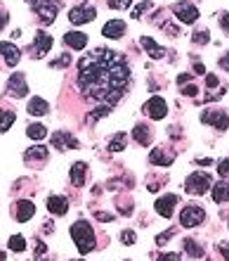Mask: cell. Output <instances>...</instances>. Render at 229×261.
<instances>
[{"label":"cell","mask_w":229,"mask_h":261,"mask_svg":"<svg viewBox=\"0 0 229 261\" xmlns=\"http://www.w3.org/2000/svg\"><path fill=\"white\" fill-rule=\"evenodd\" d=\"M0 261H7V256H5V252L0 249Z\"/></svg>","instance_id":"obj_51"},{"label":"cell","mask_w":229,"mask_h":261,"mask_svg":"<svg viewBox=\"0 0 229 261\" xmlns=\"http://www.w3.org/2000/svg\"><path fill=\"white\" fill-rule=\"evenodd\" d=\"M201 121L211 124L218 131H227L229 128V114L225 109H206V112H201Z\"/></svg>","instance_id":"obj_6"},{"label":"cell","mask_w":229,"mask_h":261,"mask_svg":"<svg viewBox=\"0 0 229 261\" xmlns=\"http://www.w3.org/2000/svg\"><path fill=\"white\" fill-rule=\"evenodd\" d=\"M213 202H229V183H215L213 185Z\"/></svg>","instance_id":"obj_25"},{"label":"cell","mask_w":229,"mask_h":261,"mask_svg":"<svg viewBox=\"0 0 229 261\" xmlns=\"http://www.w3.org/2000/svg\"><path fill=\"white\" fill-rule=\"evenodd\" d=\"M173 15H175L182 24H194L196 19H199V10H196V5H192L189 0H180V3L173 5Z\"/></svg>","instance_id":"obj_8"},{"label":"cell","mask_w":229,"mask_h":261,"mask_svg":"<svg viewBox=\"0 0 229 261\" xmlns=\"http://www.w3.org/2000/svg\"><path fill=\"white\" fill-rule=\"evenodd\" d=\"M111 112V105H99V107H95L92 112H90V117H88V121H95V119H102V117H106Z\"/></svg>","instance_id":"obj_30"},{"label":"cell","mask_w":229,"mask_h":261,"mask_svg":"<svg viewBox=\"0 0 229 261\" xmlns=\"http://www.w3.org/2000/svg\"><path fill=\"white\" fill-rule=\"evenodd\" d=\"M189 79H192V74H180V76H177V83L182 86V83H187Z\"/></svg>","instance_id":"obj_48"},{"label":"cell","mask_w":229,"mask_h":261,"mask_svg":"<svg viewBox=\"0 0 229 261\" xmlns=\"http://www.w3.org/2000/svg\"><path fill=\"white\" fill-rule=\"evenodd\" d=\"M220 67L225 69V72H229V53L225 55V57H220Z\"/></svg>","instance_id":"obj_47"},{"label":"cell","mask_w":229,"mask_h":261,"mask_svg":"<svg viewBox=\"0 0 229 261\" xmlns=\"http://www.w3.org/2000/svg\"><path fill=\"white\" fill-rule=\"evenodd\" d=\"M28 114H33V117H43L50 112V105H47V100L43 98H31L28 100Z\"/></svg>","instance_id":"obj_23"},{"label":"cell","mask_w":229,"mask_h":261,"mask_svg":"<svg viewBox=\"0 0 229 261\" xmlns=\"http://www.w3.org/2000/svg\"><path fill=\"white\" fill-rule=\"evenodd\" d=\"M52 147H57V150H76L78 140L71 133H66V131H59V133L52 135Z\"/></svg>","instance_id":"obj_13"},{"label":"cell","mask_w":229,"mask_h":261,"mask_svg":"<svg viewBox=\"0 0 229 261\" xmlns=\"http://www.w3.org/2000/svg\"><path fill=\"white\" fill-rule=\"evenodd\" d=\"M130 83V69L109 48H97L78 62V86L88 100H106L114 105Z\"/></svg>","instance_id":"obj_1"},{"label":"cell","mask_w":229,"mask_h":261,"mask_svg":"<svg viewBox=\"0 0 229 261\" xmlns=\"http://www.w3.org/2000/svg\"><path fill=\"white\" fill-rule=\"evenodd\" d=\"M132 138H135L140 145L149 147L151 145V128L147 126V124H135V128H132Z\"/></svg>","instance_id":"obj_22"},{"label":"cell","mask_w":229,"mask_h":261,"mask_svg":"<svg viewBox=\"0 0 229 261\" xmlns=\"http://www.w3.org/2000/svg\"><path fill=\"white\" fill-rule=\"evenodd\" d=\"M26 3H28V5H35V3H38V0H26Z\"/></svg>","instance_id":"obj_52"},{"label":"cell","mask_w":229,"mask_h":261,"mask_svg":"<svg viewBox=\"0 0 229 261\" xmlns=\"http://www.w3.org/2000/svg\"><path fill=\"white\" fill-rule=\"evenodd\" d=\"M185 252L189 254V256H192V259H203V247L199 242H196V240H192V237H187L185 240Z\"/></svg>","instance_id":"obj_26"},{"label":"cell","mask_w":229,"mask_h":261,"mask_svg":"<svg viewBox=\"0 0 229 261\" xmlns=\"http://www.w3.org/2000/svg\"><path fill=\"white\" fill-rule=\"evenodd\" d=\"M7 93L12 95V98H26L28 95V83H26V79H24V74L21 72H14L12 76H9Z\"/></svg>","instance_id":"obj_10"},{"label":"cell","mask_w":229,"mask_h":261,"mask_svg":"<svg viewBox=\"0 0 229 261\" xmlns=\"http://www.w3.org/2000/svg\"><path fill=\"white\" fill-rule=\"evenodd\" d=\"M95 216H97V221H104V223L114 221V216H111V214H104V211H95Z\"/></svg>","instance_id":"obj_42"},{"label":"cell","mask_w":229,"mask_h":261,"mask_svg":"<svg viewBox=\"0 0 229 261\" xmlns=\"http://www.w3.org/2000/svg\"><path fill=\"white\" fill-rule=\"evenodd\" d=\"M140 45L147 50V53H149V57H154V60H161V57H163V53H166V50H163V48H161V45L156 43L154 38H149V36H142L140 38Z\"/></svg>","instance_id":"obj_21"},{"label":"cell","mask_w":229,"mask_h":261,"mask_svg":"<svg viewBox=\"0 0 229 261\" xmlns=\"http://www.w3.org/2000/svg\"><path fill=\"white\" fill-rule=\"evenodd\" d=\"M220 27H222V29H225V31H227V34H229V12H225V15H222V17H220Z\"/></svg>","instance_id":"obj_45"},{"label":"cell","mask_w":229,"mask_h":261,"mask_svg":"<svg viewBox=\"0 0 229 261\" xmlns=\"http://www.w3.org/2000/svg\"><path fill=\"white\" fill-rule=\"evenodd\" d=\"M161 27H163V31H166L168 36H177V34H180V29H177L175 24H161Z\"/></svg>","instance_id":"obj_39"},{"label":"cell","mask_w":229,"mask_h":261,"mask_svg":"<svg viewBox=\"0 0 229 261\" xmlns=\"http://www.w3.org/2000/svg\"><path fill=\"white\" fill-rule=\"evenodd\" d=\"M121 242H123L125 247H130V244L137 242V235H135V230H123V233H121Z\"/></svg>","instance_id":"obj_33"},{"label":"cell","mask_w":229,"mask_h":261,"mask_svg":"<svg viewBox=\"0 0 229 261\" xmlns=\"http://www.w3.org/2000/svg\"><path fill=\"white\" fill-rule=\"evenodd\" d=\"M125 143H128V135L116 133L114 138H111V143H109V150H111V152H121V150H125Z\"/></svg>","instance_id":"obj_28"},{"label":"cell","mask_w":229,"mask_h":261,"mask_svg":"<svg viewBox=\"0 0 229 261\" xmlns=\"http://www.w3.org/2000/svg\"><path fill=\"white\" fill-rule=\"evenodd\" d=\"M156 261H180V254H175V252H170V254H161Z\"/></svg>","instance_id":"obj_41"},{"label":"cell","mask_w":229,"mask_h":261,"mask_svg":"<svg viewBox=\"0 0 229 261\" xmlns=\"http://www.w3.org/2000/svg\"><path fill=\"white\" fill-rule=\"evenodd\" d=\"M59 8H62V3H59V0H40V3H35V5H33L35 15L40 17V22H43L45 27H50L54 19H57Z\"/></svg>","instance_id":"obj_3"},{"label":"cell","mask_w":229,"mask_h":261,"mask_svg":"<svg viewBox=\"0 0 229 261\" xmlns=\"http://www.w3.org/2000/svg\"><path fill=\"white\" fill-rule=\"evenodd\" d=\"M71 185H76V188H83L85 185V176H88V164L85 162H76L71 164Z\"/></svg>","instance_id":"obj_15"},{"label":"cell","mask_w":229,"mask_h":261,"mask_svg":"<svg viewBox=\"0 0 229 261\" xmlns=\"http://www.w3.org/2000/svg\"><path fill=\"white\" fill-rule=\"evenodd\" d=\"M9 249H12V252H24V249H26V240H24L21 235H12V237H9Z\"/></svg>","instance_id":"obj_29"},{"label":"cell","mask_w":229,"mask_h":261,"mask_svg":"<svg viewBox=\"0 0 229 261\" xmlns=\"http://www.w3.org/2000/svg\"><path fill=\"white\" fill-rule=\"evenodd\" d=\"M102 34L106 38H121L125 34V22L123 19H109L104 27H102Z\"/></svg>","instance_id":"obj_18"},{"label":"cell","mask_w":229,"mask_h":261,"mask_svg":"<svg viewBox=\"0 0 229 261\" xmlns=\"http://www.w3.org/2000/svg\"><path fill=\"white\" fill-rule=\"evenodd\" d=\"M26 135L31 140H43L45 135H47V128H45L43 124H31V126L26 128Z\"/></svg>","instance_id":"obj_27"},{"label":"cell","mask_w":229,"mask_h":261,"mask_svg":"<svg viewBox=\"0 0 229 261\" xmlns=\"http://www.w3.org/2000/svg\"><path fill=\"white\" fill-rule=\"evenodd\" d=\"M14 112H5L2 114V119H0V133H5V131H9V126L14 124Z\"/></svg>","instance_id":"obj_31"},{"label":"cell","mask_w":229,"mask_h":261,"mask_svg":"<svg viewBox=\"0 0 229 261\" xmlns=\"http://www.w3.org/2000/svg\"><path fill=\"white\" fill-rule=\"evenodd\" d=\"M203 221H206V211L199 204H189V207H185L180 211V223L185 225V228H196Z\"/></svg>","instance_id":"obj_5"},{"label":"cell","mask_w":229,"mask_h":261,"mask_svg":"<svg viewBox=\"0 0 229 261\" xmlns=\"http://www.w3.org/2000/svg\"><path fill=\"white\" fill-rule=\"evenodd\" d=\"M192 41H194V43H199V45H203V43H208V41H211V34H208L206 29H199V31H194V34H192Z\"/></svg>","instance_id":"obj_32"},{"label":"cell","mask_w":229,"mask_h":261,"mask_svg":"<svg viewBox=\"0 0 229 261\" xmlns=\"http://www.w3.org/2000/svg\"><path fill=\"white\" fill-rule=\"evenodd\" d=\"M173 235H175V228H170V230H166V233H161L159 237H156V244H159V247H161V244H166Z\"/></svg>","instance_id":"obj_36"},{"label":"cell","mask_w":229,"mask_h":261,"mask_svg":"<svg viewBox=\"0 0 229 261\" xmlns=\"http://www.w3.org/2000/svg\"><path fill=\"white\" fill-rule=\"evenodd\" d=\"M71 237H73L80 254H90L95 249V230L88 221H76L71 225Z\"/></svg>","instance_id":"obj_2"},{"label":"cell","mask_w":229,"mask_h":261,"mask_svg":"<svg viewBox=\"0 0 229 261\" xmlns=\"http://www.w3.org/2000/svg\"><path fill=\"white\" fill-rule=\"evenodd\" d=\"M144 114H147L149 119H154V121H159V119H163L168 114V102L161 98V95H154L151 100H147Z\"/></svg>","instance_id":"obj_9"},{"label":"cell","mask_w":229,"mask_h":261,"mask_svg":"<svg viewBox=\"0 0 229 261\" xmlns=\"http://www.w3.org/2000/svg\"><path fill=\"white\" fill-rule=\"evenodd\" d=\"M69 64H71V55H69V53H64L62 57H59V60L54 62V67H69Z\"/></svg>","instance_id":"obj_38"},{"label":"cell","mask_w":229,"mask_h":261,"mask_svg":"<svg viewBox=\"0 0 229 261\" xmlns=\"http://www.w3.org/2000/svg\"><path fill=\"white\" fill-rule=\"evenodd\" d=\"M2 114H5V112H2V109H0V119H2Z\"/></svg>","instance_id":"obj_53"},{"label":"cell","mask_w":229,"mask_h":261,"mask_svg":"<svg viewBox=\"0 0 229 261\" xmlns=\"http://www.w3.org/2000/svg\"><path fill=\"white\" fill-rule=\"evenodd\" d=\"M33 48H35V55H38V57L47 55L50 48H52V36L45 34V31H38V36H35V41H33Z\"/></svg>","instance_id":"obj_19"},{"label":"cell","mask_w":229,"mask_h":261,"mask_svg":"<svg viewBox=\"0 0 229 261\" xmlns=\"http://www.w3.org/2000/svg\"><path fill=\"white\" fill-rule=\"evenodd\" d=\"M175 204H177V195L168 192V195H163V197L156 199L154 209H156V214H159V216L170 218V216H173V211H175Z\"/></svg>","instance_id":"obj_11"},{"label":"cell","mask_w":229,"mask_h":261,"mask_svg":"<svg viewBox=\"0 0 229 261\" xmlns=\"http://www.w3.org/2000/svg\"><path fill=\"white\" fill-rule=\"evenodd\" d=\"M196 93H199V88H196L194 83H192V86H185V88H182V95H187V98H196Z\"/></svg>","instance_id":"obj_37"},{"label":"cell","mask_w":229,"mask_h":261,"mask_svg":"<svg viewBox=\"0 0 229 261\" xmlns=\"http://www.w3.org/2000/svg\"><path fill=\"white\" fill-rule=\"evenodd\" d=\"M45 249H47V247H45V244H40V242H38V247H35V252H38V254H45Z\"/></svg>","instance_id":"obj_50"},{"label":"cell","mask_w":229,"mask_h":261,"mask_svg":"<svg viewBox=\"0 0 229 261\" xmlns=\"http://www.w3.org/2000/svg\"><path fill=\"white\" fill-rule=\"evenodd\" d=\"M194 74H206V67H203L201 62H196L194 64Z\"/></svg>","instance_id":"obj_49"},{"label":"cell","mask_w":229,"mask_h":261,"mask_svg":"<svg viewBox=\"0 0 229 261\" xmlns=\"http://www.w3.org/2000/svg\"><path fill=\"white\" fill-rule=\"evenodd\" d=\"M35 214V204L31 202V199H19L17 202V211H14V216H17L19 223H26V221H31Z\"/></svg>","instance_id":"obj_14"},{"label":"cell","mask_w":229,"mask_h":261,"mask_svg":"<svg viewBox=\"0 0 229 261\" xmlns=\"http://www.w3.org/2000/svg\"><path fill=\"white\" fill-rule=\"evenodd\" d=\"M227 225H229V221H227Z\"/></svg>","instance_id":"obj_55"},{"label":"cell","mask_w":229,"mask_h":261,"mask_svg":"<svg viewBox=\"0 0 229 261\" xmlns=\"http://www.w3.org/2000/svg\"><path fill=\"white\" fill-rule=\"evenodd\" d=\"M173 159H175V154H166L161 147H154L149 152V162L154 164V166H170Z\"/></svg>","instance_id":"obj_20"},{"label":"cell","mask_w":229,"mask_h":261,"mask_svg":"<svg viewBox=\"0 0 229 261\" xmlns=\"http://www.w3.org/2000/svg\"><path fill=\"white\" fill-rule=\"evenodd\" d=\"M24 159H26L28 164L45 162V159H47V147H43V145H33V147H28L26 152H24Z\"/></svg>","instance_id":"obj_24"},{"label":"cell","mask_w":229,"mask_h":261,"mask_svg":"<svg viewBox=\"0 0 229 261\" xmlns=\"http://www.w3.org/2000/svg\"><path fill=\"white\" fill-rule=\"evenodd\" d=\"M218 173H220V176H227L229 173V159H222V162L218 164Z\"/></svg>","instance_id":"obj_40"},{"label":"cell","mask_w":229,"mask_h":261,"mask_svg":"<svg viewBox=\"0 0 229 261\" xmlns=\"http://www.w3.org/2000/svg\"><path fill=\"white\" fill-rule=\"evenodd\" d=\"M218 249H220V254L225 256V261H229V244L227 242H220V244H218Z\"/></svg>","instance_id":"obj_43"},{"label":"cell","mask_w":229,"mask_h":261,"mask_svg":"<svg viewBox=\"0 0 229 261\" xmlns=\"http://www.w3.org/2000/svg\"><path fill=\"white\" fill-rule=\"evenodd\" d=\"M149 8H151L149 0H144V3H140V5H135V10H132V19H140L142 12H147Z\"/></svg>","instance_id":"obj_34"},{"label":"cell","mask_w":229,"mask_h":261,"mask_svg":"<svg viewBox=\"0 0 229 261\" xmlns=\"http://www.w3.org/2000/svg\"><path fill=\"white\" fill-rule=\"evenodd\" d=\"M0 55L5 57V62H7L9 67H17L19 60H21V50H19L14 43H9V41H2V43H0Z\"/></svg>","instance_id":"obj_12"},{"label":"cell","mask_w":229,"mask_h":261,"mask_svg":"<svg viewBox=\"0 0 229 261\" xmlns=\"http://www.w3.org/2000/svg\"><path fill=\"white\" fill-rule=\"evenodd\" d=\"M64 43L69 45L71 50H83L88 45V34H83V31H66L64 34Z\"/></svg>","instance_id":"obj_17"},{"label":"cell","mask_w":229,"mask_h":261,"mask_svg":"<svg viewBox=\"0 0 229 261\" xmlns=\"http://www.w3.org/2000/svg\"><path fill=\"white\" fill-rule=\"evenodd\" d=\"M132 5V0H109V8L111 10H128Z\"/></svg>","instance_id":"obj_35"},{"label":"cell","mask_w":229,"mask_h":261,"mask_svg":"<svg viewBox=\"0 0 229 261\" xmlns=\"http://www.w3.org/2000/svg\"><path fill=\"white\" fill-rule=\"evenodd\" d=\"M213 185V180L208 173H203V171H196L192 173L189 178L185 180V190L189 192V195H203V192H208Z\"/></svg>","instance_id":"obj_4"},{"label":"cell","mask_w":229,"mask_h":261,"mask_svg":"<svg viewBox=\"0 0 229 261\" xmlns=\"http://www.w3.org/2000/svg\"><path fill=\"white\" fill-rule=\"evenodd\" d=\"M206 86H208V88H215V86H218V76H215V74H208V76H206Z\"/></svg>","instance_id":"obj_44"},{"label":"cell","mask_w":229,"mask_h":261,"mask_svg":"<svg viewBox=\"0 0 229 261\" xmlns=\"http://www.w3.org/2000/svg\"><path fill=\"white\" fill-rule=\"evenodd\" d=\"M97 17V10L92 8L90 3H80V5H76V8H71L69 12V19L71 24H88V22H92V19Z\"/></svg>","instance_id":"obj_7"},{"label":"cell","mask_w":229,"mask_h":261,"mask_svg":"<svg viewBox=\"0 0 229 261\" xmlns=\"http://www.w3.org/2000/svg\"><path fill=\"white\" fill-rule=\"evenodd\" d=\"M7 22H9V15H7V12H0V31L5 29V24H7Z\"/></svg>","instance_id":"obj_46"},{"label":"cell","mask_w":229,"mask_h":261,"mask_svg":"<svg viewBox=\"0 0 229 261\" xmlns=\"http://www.w3.org/2000/svg\"><path fill=\"white\" fill-rule=\"evenodd\" d=\"M78 261H83V259H78Z\"/></svg>","instance_id":"obj_54"},{"label":"cell","mask_w":229,"mask_h":261,"mask_svg":"<svg viewBox=\"0 0 229 261\" xmlns=\"http://www.w3.org/2000/svg\"><path fill=\"white\" fill-rule=\"evenodd\" d=\"M47 209H50V214H54V216H64L69 211V199L64 197V195H50Z\"/></svg>","instance_id":"obj_16"}]
</instances>
